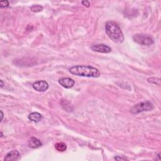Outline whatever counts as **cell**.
<instances>
[{"mask_svg": "<svg viewBox=\"0 0 161 161\" xmlns=\"http://www.w3.org/2000/svg\"><path fill=\"white\" fill-rule=\"evenodd\" d=\"M105 31L110 39L116 43H122L124 36L119 25L114 21H108L105 24Z\"/></svg>", "mask_w": 161, "mask_h": 161, "instance_id": "cell-1", "label": "cell"}, {"mask_svg": "<svg viewBox=\"0 0 161 161\" xmlns=\"http://www.w3.org/2000/svg\"><path fill=\"white\" fill-rule=\"evenodd\" d=\"M69 72L74 75L88 77H98L100 76L99 71L90 66H76L69 69Z\"/></svg>", "mask_w": 161, "mask_h": 161, "instance_id": "cell-2", "label": "cell"}, {"mask_svg": "<svg viewBox=\"0 0 161 161\" xmlns=\"http://www.w3.org/2000/svg\"><path fill=\"white\" fill-rule=\"evenodd\" d=\"M154 109V104L149 101H145L133 106L130 112L133 114H138L144 112H149Z\"/></svg>", "mask_w": 161, "mask_h": 161, "instance_id": "cell-3", "label": "cell"}, {"mask_svg": "<svg viewBox=\"0 0 161 161\" xmlns=\"http://www.w3.org/2000/svg\"><path fill=\"white\" fill-rule=\"evenodd\" d=\"M133 40L134 42H136L139 44L145 46L151 45L154 43V39L152 37L142 34H137L134 35L133 37Z\"/></svg>", "mask_w": 161, "mask_h": 161, "instance_id": "cell-4", "label": "cell"}, {"mask_svg": "<svg viewBox=\"0 0 161 161\" xmlns=\"http://www.w3.org/2000/svg\"><path fill=\"white\" fill-rule=\"evenodd\" d=\"M34 89L39 92H44L48 89V84L45 80H38L33 84Z\"/></svg>", "mask_w": 161, "mask_h": 161, "instance_id": "cell-5", "label": "cell"}, {"mask_svg": "<svg viewBox=\"0 0 161 161\" xmlns=\"http://www.w3.org/2000/svg\"><path fill=\"white\" fill-rule=\"evenodd\" d=\"M91 49L99 53H110L112 51L111 47L105 44H96L91 46Z\"/></svg>", "mask_w": 161, "mask_h": 161, "instance_id": "cell-6", "label": "cell"}, {"mask_svg": "<svg viewBox=\"0 0 161 161\" xmlns=\"http://www.w3.org/2000/svg\"><path fill=\"white\" fill-rule=\"evenodd\" d=\"M59 83L62 86H63L64 88H67V89L72 88L75 84L74 80L69 77H64V78L59 79Z\"/></svg>", "mask_w": 161, "mask_h": 161, "instance_id": "cell-7", "label": "cell"}, {"mask_svg": "<svg viewBox=\"0 0 161 161\" xmlns=\"http://www.w3.org/2000/svg\"><path fill=\"white\" fill-rule=\"evenodd\" d=\"M20 159V154L16 150H13L8 152L5 157V160L6 161H16Z\"/></svg>", "mask_w": 161, "mask_h": 161, "instance_id": "cell-8", "label": "cell"}, {"mask_svg": "<svg viewBox=\"0 0 161 161\" xmlns=\"http://www.w3.org/2000/svg\"><path fill=\"white\" fill-rule=\"evenodd\" d=\"M27 145L29 147L32 149H37L42 145V142L39 139L36 137H31L27 143Z\"/></svg>", "mask_w": 161, "mask_h": 161, "instance_id": "cell-9", "label": "cell"}, {"mask_svg": "<svg viewBox=\"0 0 161 161\" xmlns=\"http://www.w3.org/2000/svg\"><path fill=\"white\" fill-rule=\"evenodd\" d=\"M42 118H43L42 115L38 112H33L29 115V119L30 121L35 123H38L40 121H41Z\"/></svg>", "mask_w": 161, "mask_h": 161, "instance_id": "cell-10", "label": "cell"}, {"mask_svg": "<svg viewBox=\"0 0 161 161\" xmlns=\"http://www.w3.org/2000/svg\"><path fill=\"white\" fill-rule=\"evenodd\" d=\"M55 148L59 152H64L66 150L67 146L63 142H59L55 145Z\"/></svg>", "mask_w": 161, "mask_h": 161, "instance_id": "cell-11", "label": "cell"}, {"mask_svg": "<svg viewBox=\"0 0 161 161\" xmlns=\"http://www.w3.org/2000/svg\"><path fill=\"white\" fill-rule=\"evenodd\" d=\"M147 81L149 83L154 84L158 86H160V80L159 77H149L147 79Z\"/></svg>", "mask_w": 161, "mask_h": 161, "instance_id": "cell-12", "label": "cell"}, {"mask_svg": "<svg viewBox=\"0 0 161 161\" xmlns=\"http://www.w3.org/2000/svg\"><path fill=\"white\" fill-rule=\"evenodd\" d=\"M30 10L33 12H35V13H37V12H42L43 10V7L40 5H33L30 7Z\"/></svg>", "mask_w": 161, "mask_h": 161, "instance_id": "cell-13", "label": "cell"}, {"mask_svg": "<svg viewBox=\"0 0 161 161\" xmlns=\"http://www.w3.org/2000/svg\"><path fill=\"white\" fill-rule=\"evenodd\" d=\"M9 6V2L7 0L5 1H1L0 2V8H7Z\"/></svg>", "mask_w": 161, "mask_h": 161, "instance_id": "cell-14", "label": "cell"}, {"mask_svg": "<svg viewBox=\"0 0 161 161\" xmlns=\"http://www.w3.org/2000/svg\"><path fill=\"white\" fill-rule=\"evenodd\" d=\"M81 3L83 6H85L87 8H89L90 6V3L88 1H87V0H84V1H82Z\"/></svg>", "mask_w": 161, "mask_h": 161, "instance_id": "cell-15", "label": "cell"}, {"mask_svg": "<svg viewBox=\"0 0 161 161\" xmlns=\"http://www.w3.org/2000/svg\"><path fill=\"white\" fill-rule=\"evenodd\" d=\"M115 159L120 160H126V159L125 158H122V157H115Z\"/></svg>", "mask_w": 161, "mask_h": 161, "instance_id": "cell-16", "label": "cell"}, {"mask_svg": "<svg viewBox=\"0 0 161 161\" xmlns=\"http://www.w3.org/2000/svg\"><path fill=\"white\" fill-rule=\"evenodd\" d=\"M0 82H1V88H2L3 87V80H0Z\"/></svg>", "mask_w": 161, "mask_h": 161, "instance_id": "cell-17", "label": "cell"}, {"mask_svg": "<svg viewBox=\"0 0 161 161\" xmlns=\"http://www.w3.org/2000/svg\"><path fill=\"white\" fill-rule=\"evenodd\" d=\"M1 113H2V119H1V120H2V119L3 118V113L2 111H1Z\"/></svg>", "mask_w": 161, "mask_h": 161, "instance_id": "cell-18", "label": "cell"}]
</instances>
